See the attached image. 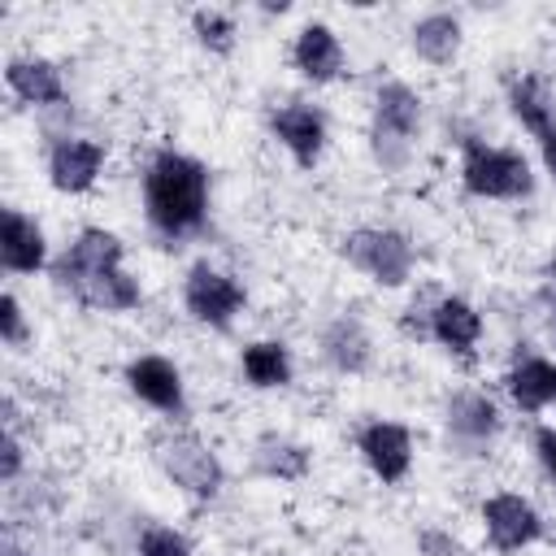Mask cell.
Segmentation results:
<instances>
[{
    "instance_id": "1",
    "label": "cell",
    "mask_w": 556,
    "mask_h": 556,
    "mask_svg": "<svg viewBox=\"0 0 556 556\" xmlns=\"http://www.w3.org/2000/svg\"><path fill=\"white\" fill-rule=\"evenodd\" d=\"M52 282L91 313H130L143 304V287L126 269V243L104 226H83L52 256Z\"/></svg>"
},
{
    "instance_id": "2",
    "label": "cell",
    "mask_w": 556,
    "mask_h": 556,
    "mask_svg": "<svg viewBox=\"0 0 556 556\" xmlns=\"http://www.w3.org/2000/svg\"><path fill=\"white\" fill-rule=\"evenodd\" d=\"M208 165L182 148H156L143 165V217L148 230L165 243L178 248L208 226Z\"/></svg>"
},
{
    "instance_id": "3",
    "label": "cell",
    "mask_w": 556,
    "mask_h": 556,
    "mask_svg": "<svg viewBox=\"0 0 556 556\" xmlns=\"http://www.w3.org/2000/svg\"><path fill=\"white\" fill-rule=\"evenodd\" d=\"M421 113H426L421 96L408 83H400V78L378 83L374 109H369V152L387 174L408 169L417 139H421Z\"/></svg>"
},
{
    "instance_id": "4",
    "label": "cell",
    "mask_w": 556,
    "mask_h": 556,
    "mask_svg": "<svg viewBox=\"0 0 556 556\" xmlns=\"http://www.w3.org/2000/svg\"><path fill=\"white\" fill-rule=\"evenodd\" d=\"M460 187L473 200H526L534 191V169L526 161V152L504 148V143H486V139H465L460 143Z\"/></svg>"
},
{
    "instance_id": "5",
    "label": "cell",
    "mask_w": 556,
    "mask_h": 556,
    "mask_svg": "<svg viewBox=\"0 0 556 556\" xmlns=\"http://www.w3.org/2000/svg\"><path fill=\"white\" fill-rule=\"evenodd\" d=\"M339 252L356 274L387 291L404 287L417 274V243L395 226H356L343 235Z\"/></svg>"
},
{
    "instance_id": "6",
    "label": "cell",
    "mask_w": 556,
    "mask_h": 556,
    "mask_svg": "<svg viewBox=\"0 0 556 556\" xmlns=\"http://www.w3.org/2000/svg\"><path fill=\"white\" fill-rule=\"evenodd\" d=\"M156 465L165 469V478L174 486H182L191 500H217L226 486V469L217 460V452L191 434V430H169L156 439Z\"/></svg>"
},
{
    "instance_id": "7",
    "label": "cell",
    "mask_w": 556,
    "mask_h": 556,
    "mask_svg": "<svg viewBox=\"0 0 556 556\" xmlns=\"http://www.w3.org/2000/svg\"><path fill=\"white\" fill-rule=\"evenodd\" d=\"M243 304H248V287L230 269H222L213 261H195L187 269V278H182V308H187L191 321H200L208 330H230L239 321Z\"/></svg>"
},
{
    "instance_id": "8",
    "label": "cell",
    "mask_w": 556,
    "mask_h": 556,
    "mask_svg": "<svg viewBox=\"0 0 556 556\" xmlns=\"http://www.w3.org/2000/svg\"><path fill=\"white\" fill-rule=\"evenodd\" d=\"M265 122H269L274 143L295 161V169H317V161L326 152V139H330V122H326L321 104L291 96V100L274 104Z\"/></svg>"
},
{
    "instance_id": "9",
    "label": "cell",
    "mask_w": 556,
    "mask_h": 556,
    "mask_svg": "<svg viewBox=\"0 0 556 556\" xmlns=\"http://www.w3.org/2000/svg\"><path fill=\"white\" fill-rule=\"evenodd\" d=\"M478 517H482L486 543L500 556H517V552H526V547H534L543 539V513L526 495H517V491L486 495L482 508H478Z\"/></svg>"
},
{
    "instance_id": "10",
    "label": "cell",
    "mask_w": 556,
    "mask_h": 556,
    "mask_svg": "<svg viewBox=\"0 0 556 556\" xmlns=\"http://www.w3.org/2000/svg\"><path fill=\"white\" fill-rule=\"evenodd\" d=\"M126 391L139 400V404H148L152 413H161V417H182L187 413V382H182V369L169 361V356H161V352H139V356H130L126 361Z\"/></svg>"
},
{
    "instance_id": "11",
    "label": "cell",
    "mask_w": 556,
    "mask_h": 556,
    "mask_svg": "<svg viewBox=\"0 0 556 556\" xmlns=\"http://www.w3.org/2000/svg\"><path fill=\"white\" fill-rule=\"evenodd\" d=\"M104 143L91 135H56L48 143V182L61 195H87L104 174Z\"/></svg>"
},
{
    "instance_id": "12",
    "label": "cell",
    "mask_w": 556,
    "mask_h": 556,
    "mask_svg": "<svg viewBox=\"0 0 556 556\" xmlns=\"http://www.w3.org/2000/svg\"><path fill=\"white\" fill-rule=\"evenodd\" d=\"M443 426H447V439L465 456H486L504 417H500V408L486 391H452L447 404H443Z\"/></svg>"
},
{
    "instance_id": "13",
    "label": "cell",
    "mask_w": 556,
    "mask_h": 556,
    "mask_svg": "<svg viewBox=\"0 0 556 556\" xmlns=\"http://www.w3.org/2000/svg\"><path fill=\"white\" fill-rule=\"evenodd\" d=\"M356 452H361L365 469H369L382 486H395V482H404L408 469H413V430H408L404 421L374 417V421L361 426Z\"/></svg>"
},
{
    "instance_id": "14",
    "label": "cell",
    "mask_w": 556,
    "mask_h": 556,
    "mask_svg": "<svg viewBox=\"0 0 556 556\" xmlns=\"http://www.w3.org/2000/svg\"><path fill=\"white\" fill-rule=\"evenodd\" d=\"M4 87L26 109H65L70 104V87H65L61 65L52 56H39V52L9 56L4 61Z\"/></svg>"
},
{
    "instance_id": "15",
    "label": "cell",
    "mask_w": 556,
    "mask_h": 556,
    "mask_svg": "<svg viewBox=\"0 0 556 556\" xmlns=\"http://www.w3.org/2000/svg\"><path fill=\"white\" fill-rule=\"evenodd\" d=\"M0 265H4V274H13V278L52 269L48 235H43V226H39L26 208H13V204H9V208L0 213Z\"/></svg>"
},
{
    "instance_id": "16",
    "label": "cell",
    "mask_w": 556,
    "mask_h": 556,
    "mask_svg": "<svg viewBox=\"0 0 556 556\" xmlns=\"http://www.w3.org/2000/svg\"><path fill=\"white\" fill-rule=\"evenodd\" d=\"M426 334H430L443 352L469 361V356L478 352L482 334H486V321H482V313H478L473 300H465V295H443V300H434L430 313H426Z\"/></svg>"
},
{
    "instance_id": "17",
    "label": "cell",
    "mask_w": 556,
    "mask_h": 556,
    "mask_svg": "<svg viewBox=\"0 0 556 556\" xmlns=\"http://www.w3.org/2000/svg\"><path fill=\"white\" fill-rule=\"evenodd\" d=\"M291 65L300 70V78H308L313 87H326L334 78L348 74V48L334 35V26L326 22H304L291 39Z\"/></svg>"
},
{
    "instance_id": "18",
    "label": "cell",
    "mask_w": 556,
    "mask_h": 556,
    "mask_svg": "<svg viewBox=\"0 0 556 556\" xmlns=\"http://www.w3.org/2000/svg\"><path fill=\"white\" fill-rule=\"evenodd\" d=\"M321 361L334 374H348V378H356V374H365L374 365V339H369V330H365V321L356 313H339V317L326 321Z\"/></svg>"
},
{
    "instance_id": "19",
    "label": "cell",
    "mask_w": 556,
    "mask_h": 556,
    "mask_svg": "<svg viewBox=\"0 0 556 556\" xmlns=\"http://www.w3.org/2000/svg\"><path fill=\"white\" fill-rule=\"evenodd\" d=\"M504 391H508L513 408H521V413L556 408V361L539 356V352L517 356L504 374Z\"/></svg>"
},
{
    "instance_id": "20",
    "label": "cell",
    "mask_w": 556,
    "mask_h": 556,
    "mask_svg": "<svg viewBox=\"0 0 556 556\" xmlns=\"http://www.w3.org/2000/svg\"><path fill=\"white\" fill-rule=\"evenodd\" d=\"M504 100H508V113L539 139L543 130L556 126V91L543 74H513L508 87H504Z\"/></svg>"
},
{
    "instance_id": "21",
    "label": "cell",
    "mask_w": 556,
    "mask_h": 556,
    "mask_svg": "<svg viewBox=\"0 0 556 556\" xmlns=\"http://www.w3.org/2000/svg\"><path fill=\"white\" fill-rule=\"evenodd\" d=\"M408 43H413L417 61H426V65L443 70V65H452V61L460 56V43H465V26H460V17H456V13H447V9H434V13H426V17H417V22H413V30H408Z\"/></svg>"
},
{
    "instance_id": "22",
    "label": "cell",
    "mask_w": 556,
    "mask_h": 556,
    "mask_svg": "<svg viewBox=\"0 0 556 556\" xmlns=\"http://www.w3.org/2000/svg\"><path fill=\"white\" fill-rule=\"evenodd\" d=\"M239 374L248 378L252 391H282L295 378L291 348L282 339H252L239 348Z\"/></svg>"
},
{
    "instance_id": "23",
    "label": "cell",
    "mask_w": 556,
    "mask_h": 556,
    "mask_svg": "<svg viewBox=\"0 0 556 556\" xmlns=\"http://www.w3.org/2000/svg\"><path fill=\"white\" fill-rule=\"evenodd\" d=\"M252 465H256V473H265V478L300 482V478L308 473L313 456H308L304 443H295V439H287V434H261L256 447H252Z\"/></svg>"
},
{
    "instance_id": "24",
    "label": "cell",
    "mask_w": 556,
    "mask_h": 556,
    "mask_svg": "<svg viewBox=\"0 0 556 556\" xmlns=\"http://www.w3.org/2000/svg\"><path fill=\"white\" fill-rule=\"evenodd\" d=\"M191 35H195V43H200L204 52H213V56H230L235 43H239V22H235L226 9L204 4V9L191 13Z\"/></svg>"
},
{
    "instance_id": "25",
    "label": "cell",
    "mask_w": 556,
    "mask_h": 556,
    "mask_svg": "<svg viewBox=\"0 0 556 556\" xmlns=\"http://www.w3.org/2000/svg\"><path fill=\"white\" fill-rule=\"evenodd\" d=\"M135 552H139V556H195L191 539H187L182 530L165 526V521H148V526L139 530Z\"/></svg>"
},
{
    "instance_id": "26",
    "label": "cell",
    "mask_w": 556,
    "mask_h": 556,
    "mask_svg": "<svg viewBox=\"0 0 556 556\" xmlns=\"http://www.w3.org/2000/svg\"><path fill=\"white\" fill-rule=\"evenodd\" d=\"M0 339H4V348H26L30 343V321H26V308H22L17 291L0 295Z\"/></svg>"
},
{
    "instance_id": "27",
    "label": "cell",
    "mask_w": 556,
    "mask_h": 556,
    "mask_svg": "<svg viewBox=\"0 0 556 556\" xmlns=\"http://www.w3.org/2000/svg\"><path fill=\"white\" fill-rule=\"evenodd\" d=\"M22 439H17V430H13V421H4V443H0V478L4 482H17V473H22Z\"/></svg>"
},
{
    "instance_id": "28",
    "label": "cell",
    "mask_w": 556,
    "mask_h": 556,
    "mask_svg": "<svg viewBox=\"0 0 556 556\" xmlns=\"http://www.w3.org/2000/svg\"><path fill=\"white\" fill-rule=\"evenodd\" d=\"M534 456H539L547 482L556 486V426H539V430H534Z\"/></svg>"
},
{
    "instance_id": "29",
    "label": "cell",
    "mask_w": 556,
    "mask_h": 556,
    "mask_svg": "<svg viewBox=\"0 0 556 556\" xmlns=\"http://www.w3.org/2000/svg\"><path fill=\"white\" fill-rule=\"evenodd\" d=\"M417 543H421V552H426V556H465V547H460L447 530H426Z\"/></svg>"
},
{
    "instance_id": "30",
    "label": "cell",
    "mask_w": 556,
    "mask_h": 556,
    "mask_svg": "<svg viewBox=\"0 0 556 556\" xmlns=\"http://www.w3.org/2000/svg\"><path fill=\"white\" fill-rule=\"evenodd\" d=\"M539 161H543V174H547L552 187H556V126L539 135Z\"/></svg>"
},
{
    "instance_id": "31",
    "label": "cell",
    "mask_w": 556,
    "mask_h": 556,
    "mask_svg": "<svg viewBox=\"0 0 556 556\" xmlns=\"http://www.w3.org/2000/svg\"><path fill=\"white\" fill-rule=\"evenodd\" d=\"M552 287H556V261H552ZM552 330H556V308H552Z\"/></svg>"
},
{
    "instance_id": "32",
    "label": "cell",
    "mask_w": 556,
    "mask_h": 556,
    "mask_svg": "<svg viewBox=\"0 0 556 556\" xmlns=\"http://www.w3.org/2000/svg\"><path fill=\"white\" fill-rule=\"evenodd\" d=\"M9 556H22V552H9Z\"/></svg>"
}]
</instances>
